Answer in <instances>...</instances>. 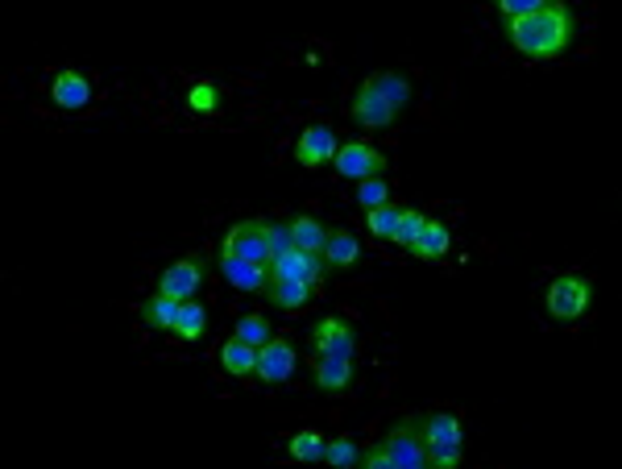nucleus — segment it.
Returning <instances> with one entry per match:
<instances>
[{"label":"nucleus","instance_id":"obj_1","mask_svg":"<svg viewBox=\"0 0 622 469\" xmlns=\"http://www.w3.org/2000/svg\"><path fill=\"white\" fill-rule=\"evenodd\" d=\"M502 34L527 59H556L577 42V13L564 0H540L535 13L502 21Z\"/></svg>","mask_w":622,"mask_h":469},{"label":"nucleus","instance_id":"obj_2","mask_svg":"<svg viewBox=\"0 0 622 469\" xmlns=\"http://www.w3.org/2000/svg\"><path fill=\"white\" fill-rule=\"evenodd\" d=\"M365 469H423L428 465V445H423V416H399L378 445L361 449Z\"/></svg>","mask_w":622,"mask_h":469},{"label":"nucleus","instance_id":"obj_3","mask_svg":"<svg viewBox=\"0 0 622 469\" xmlns=\"http://www.w3.org/2000/svg\"><path fill=\"white\" fill-rule=\"evenodd\" d=\"M216 254L270 266L274 262V220L270 216H245V220H237V225L220 237V250Z\"/></svg>","mask_w":622,"mask_h":469},{"label":"nucleus","instance_id":"obj_4","mask_svg":"<svg viewBox=\"0 0 622 469\" xmlns=\"http://www.w3.org/2000/svg\"><path fill=\"white\" fill-rule=\"evenodd\" d=\"M589 303H593V283L577 270L556 274V279L548 283V316L560 320V324L581 320L589 312Z\"/></svg>","mask_w":622,"mask_h":469},{"label":"nucleus","instance_id":"obj_5","mask_svg":"<svg viewBox=\"0 0 622 469\" xmlns=\"http://www.w3.org/2000/svg\"><path fill=\"white\" fill-rule=\"evenodd\" d=\"M204 279H208V262L200 254L179 258V262H171L158 274V295H171V299L187 303V299H195V291L204 287Z\"/></svg>","mask_w":622,"mask_h":469},{"label":"nucleus","instance_id":"obj_6","mask_svg":"<svg viewBox=\"0 0 622 469\" xmlns=\"http://www.w3.org/2000/svg\"><path fill=\"white\" fill-rule=\"evenodd\" d=\"M332 167H336V175H341V179H353V183H361V179H382L386 154L374 150L370 142H345L341 150H336Z\"/></svg>","mask_w":622,"mask_h":469},{"label":"nucleus","instance_id":"obj_7","mask_svg":"<svg viewBox=\"0 0 622 469\" xmlns=\"http://www.w3.org/2000/svg\"><path fill=\"white\" fill-rule=\"evenodd\" d=\"M311 345H316L320 357H353L357 349V328L341 316H324L311 324Z\"/></svg>","mask_w":622,"mask_h":469},{"label":"nucleus","instance_id":"obj_8","mask_svg":"<svg viewBox=\"0 0 622 469\" xmlns=\"http://www.w3.org/2000/svg\"><path fill=\"white\" fill-rule=\"evenodd\" d=\"M349 113H353V121L361 125V129H390L394 121H399V113L386 104V96L365 79V84L353 92V100H349Z\"/></svg>","mask_w":622,"mask_h":469},{"label":"nucleus","instance_id":"obj_9","mask_svg":"<svg viewBox=\"0 0 622 469\" xmlns=\"http://www.w3.org/2000/svg\"><path fill=\"white\" fill-rule=\"evenodd\" d=\"M336 133H332V125H307L303 133H299V142H295V162L299 167H324V162H332L336 158Z\"/></svg>","mask_w":622,"mask_h":469},{"label":"nucleus","instance_id":"obj_10","mask_svg":"<svg viewBox=\"0 0 622 469\" xmlns=\"http://www.w3.org/2000/svg\"><path fill=\"white\" fill-rule=\"evenodd\" d=\"M258 374L262 382H287L295 374V345L287 337H270L262 349H258Z\"/></svg>","mask_w":622,"mask_h":469},{"label":"nucleus","instance_id":"obj_11","mask_svg":"<svg viewBox=\"0 0 622 469\" xmlns=\"http://www.w3.org/2000/svg\"><path fill=\"white\" fill-rule=\"evenodd\" d=\"M270 274H278V279H299V283H311V287H320L324 283V262L320 254H303V250H291L287 254H278L270 262Z\"/></svg>","mask_w":622,"mask_h":469},{"label":"nucleus","instance_id":"obj_12","mask_svg":"<svg viewBox=\"0 0 622 469\" xmlns=\"http://www.w3.org/2000/svg\"><path fill=\"white\" fill-rule=\"evenodd\" d=\"M320 262H324V279L328 274H341L349 266L361 262V241L349 233V229H328V241L320 250Z\"/></svg>","mask_w":622,"mask_h":469},{"label":"nucleus","instance_id":"obj_13","mask_svg":"<svg viewBox=\"0 0 622 469\" xmlns=\"http://www.w3.org/2000/svg\"><path fill=\"white\" fill-rule=\"evenodd\" d=\"M216 270L224 274V283H233L237 291H266L270 283V266L258 262H245V258H229V254H216Z\"/></svg>","mask_w":622,"mask_h":469},{"label":"nucleus","instance_id":"obj_14","mask_svg":"<svg viewBox=\"0 0 622 469\" xmlns=\"http://www.w3.org/2000/svg\"><path fill=\"white\" fill-rule=\"evenodd\" d=\"M423 416V445L428 449H457L461 445V420L452 411H419Z\"/></svg>","mask_w":622,"mask_h":469},{"label":"nucleus","instance_id":"obj_15","mask_svg":"<svg viewBox=\"0 0 622 469\" xmlns=\"http://www.w3.org/2000/svg\"><path fill=\"white\" fill-rule=\"evenodd\" d=\"M50 100L59 108H67V113H79V108L92 100V84L79 71H59L50 84Z\"/></svg>","mask_w":622,"mask_h":469},{"label":"nucleus","instance_id":"obj_16","mask_svg":"<svg viewBox=\"0 0 622 469\" xmlns=\"http://www.w3.org/2000/svg\"><path fill=\"white\" fill-rule=\"evenodd\" d=\"M311 283H299V279H278V274H270V283H266V299L274 303V308H282V312H299V308H307L311 303Z\"/></svg>","mask_w":622,"mask_h":469},{"label":"nucleus","instance_id":"obj_17","mask_svg":"<svg viewBox=\"0 0 622 469\" xmlns=\"http://www.w3.org/2000/svg\"><path fill=\"white\" fill-rule=\"evenodd\" d=\"M353 357H320V366H316V386L324 395H341L353 386Z\"/></svg>","mask_w":622,"mask_h":469},{"label":"nucleus","instance_id":"obj_18","mask_svg":"<svg viewBox=\"0 0 622 469\" xmlns=\"http://www.w3.org/2000/svg\"><path fill=\"white\" fill-rule=\"evenodd\" d=\"M448 245H452L448 225H440V220H423V229H419V237L411 245V254L423 258V262H440L448 254Z\"/></svg>","mask_w":622,"mask_h":469},{"label":"nucleus","instance_id":"obj_19","mask_svg":"<svg viewBox=\"0 0 622 469\" xmlns=\"http://www.w3.org/2000/svg\"><path fill=\"white\" fill-rule=\"evenodd\" d=\"M220 366H224V374H233V378H249L253 370H258V349L245 345L241 337H229L220 345Z\"/></svg>","mask_w":622,"mask_h":469},{"label":"nucleus","instance_id":"obj_20","mask_svg":"<svg viewBox=\"0 0 622 469\" xmlns=\"http://www.w3.org/2000/svg\"><path fill=\"white\" fill-rule=\"evenodd\" d=\"M179 308L183 303L171 299V295H150L146 303H141V324L154 328V333H171L175 320H179Z\"/></svg>","mask_w":622,"mask_h":469},{"label":"nucleus","instance_id":"obj_21","mask_svg":"<svg viewBox=\"0 0 622 469\" xmlns=\"http://www.w3.org/2000/svg\"><path fill=\"white\" fill-rule=\"evenodd\" d=\"M291 241H295V250H303V254H320L324 250V241H328V225L320 216H295L291 220Z\"/></svg>","mask_w":622,"mask_h":469},{"label":"nucleus","instance_id":"obj_22","mask_svg":"<svg viewBox=\"0 0 622 469\" xmlns=\"http://www.w3.org/2000/svg\"><path fill=\"white\" fill-rule=\"evenodd\" d=\"M171 333H175L183 345H195V341L208 333V308H204V303H195V299H187L183 308H179V320H175Z\"/></svg>","mask_w":622,"mask_h":469},{"label":"nucleus","instance_id":"obj_23","mask_svg":"<svg viewBox=\"0 0 622 469\" xmlns=\"http://www.w3.org/2000/svg\"><path fill=\"white\" fill-rule=\"evenodd\" d=\"M370 84L386 96V104L394 108V113H403V108L411 104V79L403 71H378V75H370Z\"/></svg>","mask_w":622,"mask_h":469},{"label":"nucleus","instance_id":"obj_24","mask_svg":"<svg viewBox=\"0 0 622 469\" xmlns=\"http://www.w3.org/2000/svg\"><path fill=\"white\" fill-rule=\"evenodd\" d=\"M187 108L195 117H216L224 108V92L212 84V79H200V84H191V92H187Z\"/></svg>","mask_w":622,"mask_h":469},{"label":"nucleus","instance_id":"obj_25","mask_svg":"<svg viewBox=\"0 0 622 469\" xmlns=\"http://www.w3.org/2000/svg\"><path fill=\"white\" fill-rule=\"evenodd\" d=\"M324 445H328L324 432L303 428V432L291 436V457H295V461H324Z\"/></svg>","mask_w":622,"mask_h":469},{"label":"nucleus","instance_id":"obj_26","mask_svg":"<svg viewBox=\"0 0 622 469\" xmlns=\"http://www.w3.org/2000/svg\"><path fill=\"white\" fill-rule=\"evenodd\" d=\"M233 337H241V341H245V345H253V349H262V345L274 337V328H270V320H266V316L249 312V316H241V320H237Z\"/></svg>","mask_w":622,"mask_h":469},{"label":"nucleus","instance_id":"obj_27","mask_svg":"<svg viewBox=\"0 0 622 469\" xmlns=\"http://www.w3.org/2000/svg\"><path fill=\"white\" fill-rule=\"evenodd\" d=\"M403 204H382V208H374V212H365V225H370V233L374 237H394V229H399V220H403Z\"/></svg>","mask_w":622,"mask_h":469},{"label":"nucleus","instance_id":"obj_28","mask_svg":"<svg viewBox=\"0 0 622 469\" xmlns=\"http://www.w3.org/2000/svg\"><path fill=\"white\" fill-rule=\"evenodd\" d=\"M324 461L328 465H361V445L353 436H332L324 445Z\"/></svg>","mask_w":622,"mask_h":469},{"label":"nucleus","instance_id":"obj_29","mask_svg":"<svg viewBox=\"0 0 622 469\" xmlns=\"http://www.w3.org/2000/svg\"><path fill=\"white\" fill-rule=\"evenodd\" d=\"M357 204H361L365 212H374V208L390 204V187H386V179H361V183H357Z\"/></svg>","mask_w":622,"mask_h":469},{"label":"nucleus","instance_id":"obj_30","mask_svg":"<svg viewBox=\"0 0 622 469\" xmlns=\"http://www.w3.org/2000/svg\"><path fill=\"white\" fill-rule=\"evenodd\" d=\"M423 220H428V216H423V212H415V208H407L403 212V220H399V229H394V245H407V250H411V245H415V237H419V229H423Z\"/></svg>","mask_w":622,"mask_h":469},{"label":"nucleus","instance_id":"obj_31","mask_svg":"<svg viewBox=\"0 0 622 469\" xmlns=\"http://www.w3.org/2000/svg\"><path fill=\"white\" fill-rule=\"evenodd\" d=\"M535 5H540V0H498V17L502 21H519V17L535 13Z\"/></svg>","mask_w":622,"mask_h":469},{"label":"nucleus","instance_id":"obj_32","mask_svg":"<svg viewBox=\"0 0 622 469\" xmlns=\"http://www.w3.org/2000/svg\"><path fill=\"white\" fill-rule=\"evenodd\" d=\"M291 245H295V241H291V220H274V258L287 254Z\"/></svg>","mask_w":622,"mask_h":469},{"label":"nucleus","instance_id":"obj_33","mask_svg":"<svg viewBox=\"0 0 622 469\" xmlns=\"http://www.w3.org/2000/svg\"><path fill=\"white\" fill-rule=\"evenodd\" d=\"M461 461V445L457 449H428V465H440V469H452Z\"/></svg>","mask_w":622,"mask_h":469}]
</instances>
